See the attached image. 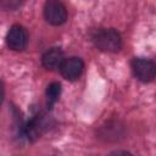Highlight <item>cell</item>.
Returning a JSON list of instances; mask_svg holds the SVG:
<instances>
[{"label":"cell","instance_id":"cell-1","mask_svg":"<svg viewBox=\"0 0 156 156\" xmlns=\"http://www.w3.org/2000/svg\"><path fill=\"white\" fill-rule=\"evenodd\" d=\"M91 40L99 50L105 52H117L122 46L119 33L112 28L96 29L91 35Z\"/></svg>","mask_w":156,"mask_h":156},{"label":"cell","instance_id":"cell-6","mask_svg":"<svg viewBox=\"0 0 156 156\" xmlns=\"http://www.w3.org/2000/svg\"><path fill=\"white\" fill-rule=\"evenodd\" d=\"M46 129V122H45V116L44 115H38L33 117L27 126L23 128V134L27 136L29 141L37 140Z\"/></svg>","mask_w":156,"mask_h":156},{"label":"cell","instance_id":"cell-5","mask_svg":"<svg viewBox=\"0 0 156 156\" xmlns=\"http://www.w3.org/2000/svg\"><path fill=\"white\" fill-rule=\"evenodd\" d=\"M84 69V63L82 61V58L77 57V56H71L63 60L60 72L62 74V77L67 80H77Z\"/></svg>","mask_w":156,"mask_h":156},{"label":"cell","instance_id":"cell-2","mask_svg":"<svg viewBox=\"0 0 156 156\" xmlns=\"http://www.w3.org/2000/svg\"><path fill=\"white\" fill-rule=\"evenodd\" d=\"M134 77L143 82L149 83L156 78V62L145 57H135L132 62Z\"/></svg>","mask_w":156,"mask_h":156},{"label":"cell","instance_id":"cell-3","mask_svg":"<svg viewBox=\"0 0 156 156\" xmlns=\"http://www.w3.org/2000/svg\"><path fill=\"white\" fill-rule=\"evenodd\" d=\"M44 17L51 26H61L67 20V10L60 0H48L44 5Z\"/></svg>","mask_w":156,"mask_h":156},{"label":"cell","instance_id":"cell-9","mask_svg":"<svg viewBox=\"0 0 156 156\" xmlns=\"http://www.w3.org/2000/svg\"><path fill=\"white\" fill-rule=\"evenodd\" d=\"M0 2H1V7L4 10L12 11V10H16L21 5L22 0H0Z\"/></svg>","mask_w":156,"mask_h":156},{"label":"cell","instance_id":"cell-4","mask_svg":"<svg viewBox=\"0 0 156 156\" xmlns=\"http://www.w3.org/2000/svg\"><path fill=\"white\" fill-rule=\"evenodd\" d=\"M6 44L9 49L13 51H22L27 48L28 44V33L24 27L20 24L12 26L6 35Z\"/></svg>","mask_w":156,"mask_h":156},{"label":"cell","instance_id":"cell-8","mask_svg":"<svg viewBox=\"0 0 156 156\" xmlns=\"http://www.w3.org/2000/svg\"><path fill=\"white\" fill-rule=\"evenodd\" d=\"M61 95V84L57 82H52L46 88V100H48V108H51L52 105L58 100Z\"/></svg>","mask_w":156,"mask_h":156},{"label":"cell","instance_id":"cell-7","mask_svg":"<svg viewBox=\"0 0 156 156\" xmlns=\"http://www.w3.org/2000/svg\"><path fill=\"white\" fill-rule=\"evenodd\" d=\"M63 52L58 48H51L49 49L41 57V63L48 71H56L61 68V65L63 62Z\"/></svg>","mask_w":156,"mask_h":156}]
</instances>
